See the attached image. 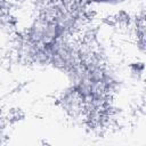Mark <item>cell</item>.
Here are the masks:
<instances>
[{"mask_svg": "<svg viewBox=\"0 0 146 146\" xmlns=\"http://www.w3.org/2000/svg\"><path fill=\"white\" fill-rule=\"evenodd\" d=\"M125 0H86L84 3L91 5V3H97V5H119L124 2Z\"/></svg>", "mask_w": 146, "mask_h": 146, "instance_id": "1", "label": "cell"}]
</instances>
